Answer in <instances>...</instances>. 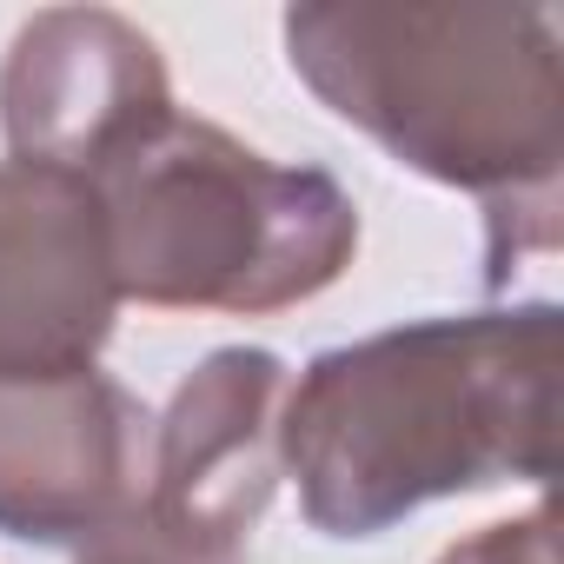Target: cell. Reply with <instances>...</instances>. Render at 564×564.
Returning a JSON list of instances; mask_svg holds the SVG:
<instances>
[{
    "label": "cell",
    "mask_w": 564,
    "mask_h": 564,
    "mask_svg": "<svg viewBox=\"0 0 564 564\" xmlns=\"http://www.w3.org/2000/svg\"><path fill=\"white\" fill-rule=\"evenodd\" d=\"M293 372L265 346L206 352L153 419V471H147V524L173 544L246 564L252 524L279 491V412Z\"/></svg>",
    "instance_id": "5"
},
{
    "label": "cell",
    "mask_w": 564,
    "mask_h": 564,
    "mask_svg": "<svg viewBox=\"0 0 564 564\" xmlns=\"http://www.w3.org/2000/svg\"><path fill=\"white\" fill-rule=\"evenodd\" d=\"M279 471L319 538H379L432 498L557 471V306L412 319L319 352L279 412Z\"/></svg>",
    "instance_id": "1"
},
{
    "label": "cell",
    "mask_w": 564,
    "mask_h": 564,
    "mask_svg": "<svg viewBox=\"0 0 564 564\" xmlns=\"http://www.w3.org/2000/svg\"><path fill=\"white\" fill-rule=\"evenodd\" d=\"M173 80L147 28L107 8L34 14L0 67V133L14 160L100 180L153 127H166Z\"/></svg>",
    "instance_id": "6"
},
{
    "label": "cell",
    "mask_w": 564,
    "mask_h": 564,
    "mask_svg": "<svg viewBox=\"0 0 564 564\" xmlns=\"http://www.w3.org/2000/svg\"><path fill=\"white\" fill-rule=\"evenodd\" d=\"M286 61L326 113L405 173L485 206V286L557 246L564 28L511 0H313L286 14Z\"/></svg>",
    "instance_id": "2"
},
{
    "label": "cell",
    "mask_w": 564,
    "mask_h": 564,
    "mask_svg": "<svg viewBox=\"0 0 564 564\" xmlns=\"http://www.w3.org/2000/svg\"><path fill=\"white\" fill-rule=\"evenodd\" d=\"M120 306L293 313L339 286L359 252V199L319 166H279L239 133L173 113L100 180Z\"/></svg>",
    "instance_id": "3"
},
{
    "label": "cell",
    "mask_w": 564,
    "mask_h": 564,
    "mask_svg": "<svg viewBox=\"0 0 564 564\" xmlns=\"http://www.w3.org/2000/svg\"><path fill=\"white\" fill-rule=\"evenodd\" d=\"M120 319L107 206L87 173L0 160V379L87 372Z\"/></svg>",
    "instance_id": "7"
},
{
    "label": "cell",
    "mask_w": 564,
    "mask_h": 564,
    "mask_svg": "<svg viewBox=\"0 0 564 564\" xmlns=\"http://www.w3.org/2000/svg\"><path fill=\"white\" fill-rule=\"evenodd\" d=\"M153 412L100 366L0 379V531L21 544H100L147 511Z\"/></svg>",
    "instance_id": "4"
},
{
    "label": "cell",
    "mask_w": 564,
    "mask_h": 564,
    "mask_svg": "<svg viewBox=\"0 0 564 564\" xmlns=\"http://www.w3.org/2000/svg\"><path fill=\"white\" fill-rule=\"evenodd\" d=\"M80 564H219V557H199V551L173 544L166 531H153L147 518H133V524H120L113 538L87 544V551H80Z\"/></svg>",
    "instance_id": "9"
},
{
    "label": "cell",
    "mask_w": 564,
    "mask_h": 564,
    "mask_svg": "<svg viewBox=\"0 0 564 564\" xmlns=\"http://www.w3.org/2000/svg\"><path fill=\"white\" fill-rule=\"evenodd\" d=\"M438 564H557V511H551V498H538L524 518H498V524L445 544Z\"/></svg>",
    "instance_id": "8"
}]
</instances>
